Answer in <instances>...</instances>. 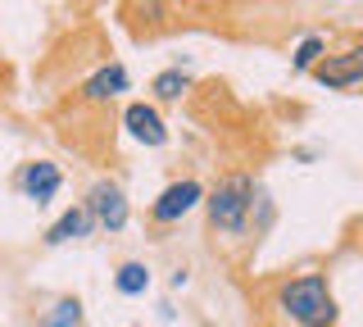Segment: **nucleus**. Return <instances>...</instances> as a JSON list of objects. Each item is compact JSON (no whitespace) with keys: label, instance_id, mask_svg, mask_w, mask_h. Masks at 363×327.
I'll return each mask as SVG.
<instances>
[{"label":"nucleus","instance_id":"1","mask_svg":"<svg viewBox=\"0 0 363 327\" xmlns=\"http://www.w3.org/2000/svg\"><path fill=\"white\" fill-rule=\"evenodd\" d=\"M281 309L291 314L300 327H332L336 323V300L327 291V282L318 273H304L281 287Z\"/></svg>","mask_w":363,"mask_h":327},{"label":"nucleus","instance_id":"2","mask_svg":"<svg viewBox=\"0 0 363 327\" xmlns=\"http://www.w3.org/2000/svg\"><path fill=\"white\" fill-rule=\"evenodd\" d=\"M250 196H255V182H250L245 173H232L227 182H218V191L209 196V218H213V228L241 232V228H245V214H250Z\"/></svg>","mask_w":363,"mask_h":327},{"label":"nucleus","instance_id":"3","mask_svg":"<svg viewBox=\"0 0 363 327\" xmlns=\"http://www.w3.org/2000/svg\"><path fill=\"white\" fill-rule=\"evenodd\" d=\"M91 218L100 223V228H109V232H123L128 228V200H123V191L118 187H109V182H100L96 191H91Z\"/></svg>","mask_w":363,"mask_h":327},{"label":"nucleus","instance_id":"4","mask_svg":"<svg viewBox=\"0 0 363 327\" xmlns=\"http://www.w3.org/2000/svg\"><path fill=\"white\" fill-rule=\"evenodd\" d=\"M318 82L323 87H354V82H363V46L359 50H345V55H332V60H323L318 64Z\"/></svg>","mask_w":363,"mask_h":327},{"label":"nucleus","instance_id":"5","mask_svg":"<svg viewBox=\"0 0 363 327\" xmlns=\"http://www.w3.org/2000/svg\"><path fill=\"white\" fill-rule=\"evenodd\" d=\"M200 196H204V191H200V182H191V177H186V182H173L164 196L155 200V223H177L186 209H196Z\"/></svg>","mask_w":363,"mask_h":327},{"label":"nucleus","instance_id":"6","mask_svg":"<svg viewBox=\"0 0 363 327\" xmlns=\"http://www.w3.org/2000/svg\"><path fill=\"white\" fill-rule=\"evenodd\" d=\"M123 123H128V132H132L136 141H145V145H164V141H168L164 123H159V114H155L150 105H128Z\"/></svg>","mask_w":363,"mask_h":327},{"label":"nucleus","instance_id":"7","mask_svg":"<svg viewBox=\"0 0 363 327\" xmlns=\"http://www.w3.org/2000/svg\"><path fill=\"white\" fill-rule=\"evenodd\" d=\"M23 191H28V200L45 205V200L60 191V168H55V164H28V173H23Z\"/></svg>","mask_w":363,"mask_h":327},{"label":"nucleus","instance_id":"8","mask_svg":"<svg viewBox=\"0 0 363 327\" xmlns=\"http://www.w3.org/2000/svg\"><path fill=\"white\" fill-rule=\"evenodd\" d=\"M118 92H128V69H123V64H109V69H100V73L82 87L86 100H109V96H118Z\"/></svg>","mask_w":363,"mask_h":327},{"label":"nucleus","instance_id":"9","mask_svg":"<svg viewBox=\"0 0 363 327\" xmlns=\"http://www.w3.org/2000/svg\"><path fill=\"white\" fill-rule=\"evenodd\" d=\"M91 223H96V218H91V209H68L64 218L45 232V241H50V245H64V241H73V236H86Z\"/></svg>","mask_w":363,"mask_h":327},{"label":"nucleus","instance_id":"10","mask_svg":"<svg viewBox=\"0 0 363 327\" xmlns=\"http://www.w3.org/2000/svg\"><path fill=\"white\" fill-rule=\"evenodd\" d=\"M113 282H118V291H123V296H141V291L150 287V268H145V264H123Z\"/></svg>","mask_w":363,"mask_h":327},{"label":"nucleus","instance_id":"11","mask_svg":"<svg viewBox=\"0 0 363 327\" xmlns=\"http://www.w3.org/2000/svg\"><path fill=\"white\" fill-rule=\"evenodd\" d=\"M182 92H186V73H182V69H168V73L155 77V96L159 100H177Z\"/></svg>","mask_w":363,"mask_h":327},{"label":"nucleus","instance_id":"12","mask_svg":"<svg viewBox=\"0 0 363 327\" xmlns=\"http://www.w3.org/2000/svg\"><path fill=\"white\" fill-rule=\"evenodd\" d=\"M77 318H82V304H77V300H60L50 314H45V327H77Z\"/></svg>","mask_w":363,"mask_h":327},{"label":"nucleus","instance_id":"13","mask_svg":"<svg viewBox=\"0 0 363 327\" xmlns=\"http://www.w3.org/2000/svg\"><path fill=\"white\" fill-rule=\"evenodd\" d=\"M318 55H323V37H304L300 50H295V69H318Z\"/></svg>","mask_w":363,"mask_h":327}]
</instances>
